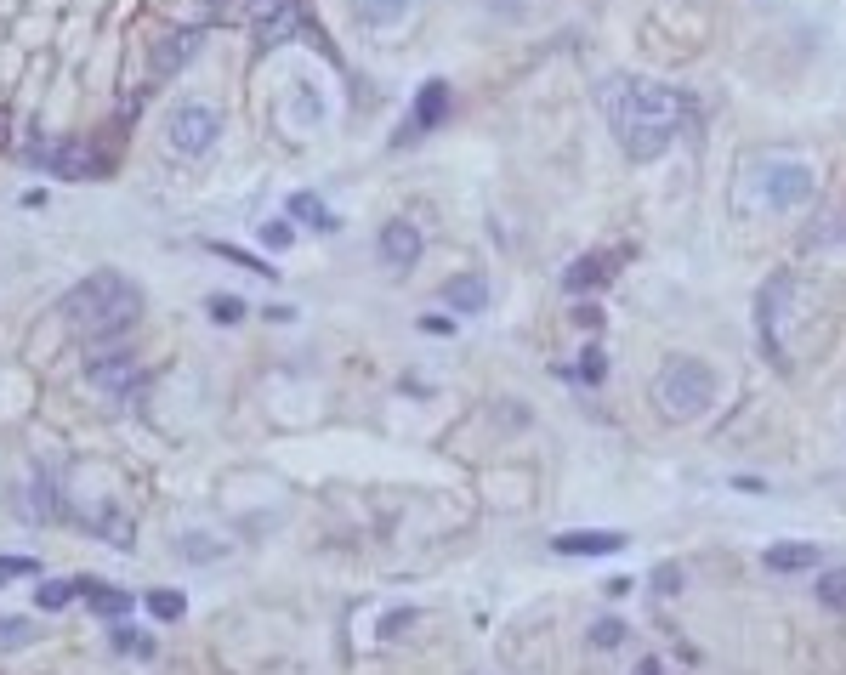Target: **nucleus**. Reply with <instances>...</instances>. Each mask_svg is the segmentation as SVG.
<instances>
[{
	"label": "nucleus",
	"mask_w": 846,
	"mask_h": 675,
	"mask_svg": "<svg viewBox=\"0 0 846 675\" xmlns=\"http://www.w3.org/2000/svg\"><path fill=\"white\" fill-rule=\"evenodd\" d=\"M597 108L608 114L625 159H636V165L665 154L693 114L676 86H659V80H642V74H608L597 86Z\"/></svg>",
	"instance_id": "f257e3e1"
},
{
	"label": "nucleus",
	"mask_w": 846,
	"mask_h": 675,
	"mask_svg": "<svg viewBox=\"0 0 846 675\" xmlns=\"http://www.w3.org/2000/svg\"><path fill=\"white\" fill-rule=\"evenodd\" d=\"M57 318L80 335V341H108V335H125V329L142 318V290L125 284L120 273H91L80 278L63 301H57Z\"/></svg>",
	"instance_id": "f03ea898"
},
{
	"label": "nucleus",
	"mask_w": 846,
	"mask_h": 675,
	"mask_svg": "<svg viewBox=\"0 0 846 675\" xmlns=\"http://www.w3.org/2000/svg\"><path fill=\"white\" fill-rule=\"evenodd\" d=\"M648 398L665 420H699L710 403H716V375H710V364H699V358H670V364L653 375Z\"/></svg>",
	"instance_id": "7ed1b4c3"
},
{
	"label": "nucleus",
	"mask_w": 846,
	"mask_h": 675,
	"mask_svg": "<svg viewBox=\"0 0 846 675\" xmlns=\"http://www.w3.org/2000/svg\"><path fill=\"white\" fill-rule=\"evenodd\" d=\"M812 199V165L790 154H767L756 165V205L767 210H801Z\"/></svg>",
	"instance_id": "20e7f679"
},
{
	"label": "nucleus",
	"mask_w": 846,
	"mask_h": 675,
	"mask_svg": "<svg viewBox=\"0 0 846 675\" xmlns=\"http://www.w3.org/2000/svg\"><path fill=\"white\" fill-rule=\"evenodd\" d=\"M23 159H29V165H40V171L63 176V182H91V176H103V171H108V159L97 154V148H86L80 137H69V142H46L40 131L23 142Z\"/></svg>",
	"instance_id": "39448f33"
},
{
	"label": "nucleus",
	"mask_w": 846,
	"mask_h": 675,
	"mask_svg": "<svg viewBox=\"0 0 846 675\" xmlns=\"http://www.w3.org/2000/svg\"><path fill=\"white\" fill-rule=\"evenodd\" d=\"M216 137H222V114L205 108V103H177V108H171V120H165V142H171L182 159L211 154Z\"/></svg>",
	"instance_id": "423d86ee"
},
{
	"label": "nucleus",
	"mask_w": 846,
	"mask_h": 675,
	"mask_svg": "<svg viewBox=\"0 0 846 675\" xmlns=\"http://www.w3.org/2000/svg\"><path fill=\"white\" fill-rule=\"evenodd\" d=\"M790 301H795V273H773L767 284H761V295H756V335H761V347L773 352V364L790 358V352H784V335H778Z\"/></svg>",
	"instance_id": "0eeeda50"
},
{
	"label": "nucleus",
	"mask_w": 846,
	"mask_h": 675,
	"mask_svg": "<svg viewBox=\"0 0 846 675\" xmlns=\"http://www.w3.org/2000/svg\"><path fill=\"white\" fill-rule=\"evenodd\" d=\"M86 381L114 403H137L142 392H148V369H142L137 358H125V352H108V358L86 364Z\"/></svg>",
	"instance_id": "6e6552de"
},
{
	"label": "nucleus",
	"mask_w": 846,
	"mask_h": 675,
	"mask_svg": "<svg viewBox=\"0 0 846 675\" xmlns=\"http://www.w3.org/2000/svg\"><path fill=\"white\" fill-rule=\"evenodd\" d=\"M301 29V0H256V23H250V40L256 52H273Z\"/></svg>",
	"instance_id": "1a4fd4ad"
},
{
	"label": "nucleus",
	"mask_w": 846,
	"mask_h": 675,
	"mask_svg": "<svg viewBox=\"0 0 846 675\" xmlns=\"http://www.w3.org/2000/svg\"><path fill=\"white\" fill-rule=\"evenodd\" d=\"M443 120H449V86H443V80H426V86L415 91V114H409L398 142H415L421 131H438Z\"/></svg>",
	"instance_id": "9d476101"
},
{
	"label": "nucleus",
	"mask_w": 846,
	"mask_h": 675,
	"mask_svg": "<svg viewBox=\"0 0 846 675\" xmlns=\"http://www.w3.org/2000/svg\"><path fill=\"white\" fill-rule=\"evenodd\" d=\"M375 250H381V261H387L392 273H409V267L421 261V227L415 222H387Z\"/></svg>",
	"instance_id": "9b49d317"
},
{
	"label": "nucleus",
	"mask_w": 846,
	"mask_h": 675,
	"mask_svg": "<svg viewBox=\"0 0 846 675\" xmlns=\"http://www.w3.org/2000/svg\"><path fill=\"white\" fill-rule=\"evenodd\" d=\"M551 551L557 556H614V551H625V534H614V528H568V534L551 539Z\"/></svg>",
	"instance_id": "f8f14e48"
},
{
	"label": "nucleus",
	"mask_w": 846,
	"mask_h": 675,
	"mask_svg": "<svg viewBox=\"0 0 846 675\" xmlns=\"http://www.w3.org/2000/svg\"><path fill=\"white\" fill-rule=\"evenodd\" d=\"M199 46H205V29H171V35H159L154 46V74H177L182 63H194Z\"/></svg>",
	"instance_id": "ddd939ff"
},
{
	"label": "nucleus",
	"mask_w": 846,
	"mask_h": 675,
	"mask_svg": "<svg viewBox=\"0 0 846 675\" xmlns=\"http://www.w3.org/2000/svg\"><path fill=\"white\" fill-rule=\"evenodd\" d=\"M824 562V551L818 545H807V539H784V545H767L761 551V568L767 573H807Z\"/></svg>",
	"instance_id": "4468645a"
},
{
	"label": "nucleus",
	"mask_w": 846,
	"mask_h": 675,
	"mask_svg": "<svg viewBox=\"0 0 846 675\" xmlns=\"http://www.w3.org/2000/svg\"><path fill=\"white\" fill-rule=\"evenodd\" d=\"M443 307H455V312H483L489 307V278L483 273H460L443 284Z\"/></svg>",
	"instance_id": "2eb2a0df"
},
{
	"label": "nucleus",
	"mask_w": 846,
	"mask_h": 675,
	"mask_svg": "<svg viewBox=\"0 0 846 675\" xmlns=\"http://www.w3.org/2000/svg\"><path fill=\"white\" fill-rule=\"evenodd\" d=\"M86 528H91V534H103L108 545H114V551H131V534H137V528H131V517H125V511H120L114 500H103V505H97V511L86 517Z\"/></svg>",
	"instance_id": "dca6fc26"
},
{
	"label": "nucleus",
	"mask_w": 846,
	"mask_h": 675,
	"mask_svg": "<svg viewBox=\"0 0 846 675\" xmlns=\"http://www.w3.org/2000/svg\"><path fill=\"white\" fill-rule=\"evenodd\" d=\"M415 12V0H353V18L364 29H398Z\"/></svg>",
	"instance_id": "f3484780"
},
{
	"label": "nucleus",
	"mask_w": 846,
	"mask_h": 675,
	"mask_svg": "<svg viewBox=\"0 0 846 675\" xmlns=\"http://www.w3.org/2000/svg\"><path fill=\"white\" fill-rule=\"evenodd\" d=\"M29 517H40V522H57V517H69L63 511V494H57V477L46 466L29 477Z\"/></svg>",
	"instance_id": "a211bd4d"
},
{
	"label": "nucleus",
	"mask_w": 846,
	"mask_h": 675,
	"mask_svg": "<svg viewBox=\"0 0 846 675\" xmlns=\"http://www.w3.org/2000/svg\"><path fill=\"white\" fill-rule=\"evenodd\" d=\"M608 267H614V256H580V261H568L563 290H568V295L597 290V284H608Z\"/></svg>",
	"instance_id": "6ab92c4d"
},
{
	"label": "nucleus",
	"mask_w": 846,
	"mask_h": 675,
	"mask_svg": "<svg viewBox=\"0 0 846 675\" xmlns=\"http://www.w3.org/2000/svg\"><path fill=\"white\" fill-rule=\"evenodd\" d=\"M80 596H86L103 619H125V613H131V590H114V585H103V579H80Z\"/></svg>",
	"instance_id": "aec40b11"
},
{
	"label": "nucleus",
	"mask_w": 846,
	"mask_h": 675,
	"mask_svg": "<svg viewBox=\"0 0 846 675\" xmlns=\"http://www.w3.org/2000/svg\"><path fill=\"white\" fill-rule=\"evenodd\" d=\"M284 210H290V222H307L313 233H335V227H341L330 210H324L318 193H290V205H284Z\"/></svg>",
	"instance_id": "412c9836"
},
{
	"label": "nucleus",
	"mask_w": 846,
	"mask_h": 675,
	"mask_svg": "<svg viewBox=\"0 0 846 675\" xmlns=\"http://www.w3.org/2000/svg\"><path fill=\"white\" fill-rule=\"evenodd\" d=\"M74 596H80V579H46V585L35 590V607L40 613H57V607H69Z\"/></svg>",
	"instance_id": "4be33fe9"
},
{
	"label": "nucleus",
	"mask_w": 846,
	"mask_h": 675,
	"mask_svg": "<svg viewBox=\"0 0 846 675\" xmlns=\"http://www.w3.org/2000/svg\"><path fill=\"white\" fill-rule=\"evenodd\" d=\"M818 602L829 613H846V568H824L818 573Z\"/></svg>",
	"instance_id": "5701e85b"
},
{
	"label": "nucleus",
	"mask_w": 846,
	"mask_h": 675,
	"mask_svg": "<svg viewBox=\"0 0 846 675\" xmlns=\"http://www.w3.org/2000/svg\"><path fill=\"white\" fill-rule=\"evenodd\" d=\"M177 551L188 556V562H216V556H228V545H222L216 534H182Z\"/></svg>",
	"instance_id": "b1692460"
},
{
	"label": "nucleus",
	"mask_w": 846,
	"mask_h": 675,
	"mask_svg": "<svg viewBox=\"0 0 846 675\" xmlns=\"http://www.w3.org/2000/svg\"><path fill=\"white\" fill-rule=\"evenodd\" d=\"M108 641H114V653H137V658L154 653V641L142 636L137 624H114V630H108Z\"/></svg>",
	"instance_id": "393cba45"
},
{
	"label": "nucleus",
	"mask_w": 846,
	"mask_h": 675,
	"mask_svg": "<svg viewBox=\"0 0 846 675\" xmlns=\"http://www.w3.org/2000/svg\"><path fill=\"white\" fill-rule=\"evenodd\" d=\"M148 613L165 624H177L182 613H188V602H182V590H148Z\"/></svg>",
	"instance_id": "a878e982"
},
{
	"label": "nucleus",
	"mask_w": 846,
	"mask_h": 675,
	"mask_svg": "<svg viewBox=\"0 0 846 675\" xmlns=\"http://www.w3.org/2000/svg\"><path fill=\"white\" fill-rule=\"evenodd\" d=\"M205 312H211V324L233 329L239 318H245V301H239V295H211V301H205Z\"/></svg>",
	"instance_id": "bb28decb"
},
{
	"label": "nucleus",
	"mask_w": 846,
	"mask_h": 675,
	"mask_svg": "<svg viewBox=\"0 0 846 675\" xmlns=\"http://www.w3.org/2000/svg\"><path fill=\"white\" fill-rule=\"evenodd\" d=\"M296 91H301V97L290 103V120H307V125H318V120H324V103H318V91H313V86H296Z\"/></svg>",
	"instance_id": "cd10ccee"
},
{
	"label": "nucleus",
	"mask_w": 846,
	"mask_h": 675,
	"mask_svg": "<svg viewBox=\"0 0 846 675\" xmlns=\"http://www.w3.org/2000/svg\"><path fill=\"white\" fill-rule=\"evenodd\" d=\"M602 375H608V352H602V347H585V352H580V381L597 386Z\"/></svg>",
	"instance_id": "c85d7f7f"
},
{
	"label": "nucleus",
	"mask_w": 846,
	"mask_h": 675,
	"mask_svg": "<svg viewBox=\"0 0 846 675\" xmlns=\"http://www.w3.org/2000/svg\"><path fill=\"white\" fill-rule=\"evenodd\" d=\"M262 244L267 250H290V244H296V227L290 222H262Z\"/></svg>",
	"instance_id": "c756f323"
},
{
	"label": "nucleus",
	"mask_w": 846,
	"mask_h": 675,
	"mask_svg": "<svg viewBox=\"0 0 846 675\" xmlns=\"http://www.w3.org/2000/svg\"><path fill=\"white\" fill-rule=\"evenodd\" d=\"M29 636H35V624L29 619H0V647H23Z\"/></svg>",
	"instance_id": "7c9ffc66"
},
{
	"label": "nucleus",
	"mask_w": 846,
	"mask_h": 675,
	"mask_svg": "<svg viewBox=\"0 0 846 675\" xmlns=\"http://www.w3.org/2000/svg\"><path fill=\"white\" fill-rule=\"evenodd\" d=\"M35 573V556H0V585H12V579H29Z\"/></svg>",
	"instance_id": "2f4dec72"
},
{
	"label": "nucleus",
	"mask_w": 846,
	"mask_h": 675,
	"mask_svg": "<svg viewBox=\"0 0 846 675\" xmlns=\"http://www.w3.org/2000/svg\"><path fill=\"white\" fill-rule=\"evenodd\" d=\"M591 641H597V647H619V641H625V624H619V619H597V624H591Z\"/></svg>",
	"instance_id": "473e14b6"
},
{
	"label": "nucleus",
	"mask_w": 846,
	"mask_h": 675,
	"mask_svg": "<svg viewBox=\"0 0 846 675\" xmlns=\"http://www.w3.org/2000/svg\"><path fill=\"white\" fill-rule=\"evenodd\" d=\"M653 585H659V596H676V590H682V568H676V562H659V568H653Z\"/></svg>",
	"instance_id": "72a5a7b5"
},
{
	"label": "nucleus",
	"mask_w": 846,
	"mask_h": 675,
	"mask_svg": "<svg viewBox=\"0 0 846 675\" xmlns=\"http://www.w3.org/2000/svg\"><path fill=\"white\" fill-rule=\"evenodd\" d=\"M216 256H228V261H239V267H250V273H262V278H279L267 261H256V256H245V250H233V244H216Z\"/></svg>",
	"instance_id": "f704fd0d"
},
{
	"label": "nucleus",
	"mask_w": 846,
	"mask_h": 675,
	"mask_svg": "<svg viewBox=\"0 0 846 675\" xmlns=\"http://www.w3.org/2000/svg\"><path fill=\"white\" fill-rule=\"evenodd\" d=\"M421 329H426V335H455V318H443V312H421Z\"/></svg>",
	"instance_id": "c9c22d12"
},
{
	"label": "nucleus",
	"mask_w": 846,
	"mask_h": 675,
	"mask_svg": "<svg viewBox=\"0 0 846 675\" xmlns=\"http://www.w3.org/2000/svg\"><path fill=\"white\" fill-rule=\"evenodd\" d=\"M409 624H415V613H387V619H381V636H398V630H409Z\"/></svg>",
	"instance_id": "e433bc0d"
},
{
	"label": "nucleus",
	"mask_w": 846,
	"mask_h": 675,
	"mask_svg": "<svg viewBox=\"0 0 846 675\" xmlns=\"http://www.w3.org/2000/svg\"><path fill=\"white\" fill-rule=\"evenodd\" d=\"M574 324H585V329H602V312H597V307H580V312H574Z\"/></svg>",
	"instance_id": "4c0bfd02"
},
{
	"label": "nucleus",
	"mask_w": 846,
	"mask_h": 675,
	"mask_svg": "<svg viewBox=\"0 0 846 675\" xmlns=\"http://www.w3.org/2000/svg\"><path fill=\"white\" fill-rule=\"evenodd\" d=\"M636 675H665V664H659V658H642V664H636Z\"/></svg>",
	"instance_id": "58836bf2"
},
{
	"label": "nucleus",
	"mask_w": 846,
	"mask_h": 675,
	"mask_svg": "<svg viewBox=\"0 0 846 675\" xmlns=\"http://www.w3.org/2000/svg\"><path fill=\"white\" fill-rule=\"evenodd\" d=\"M233 0H205V12H228Z\"/></svg>",
	"instance_id": "ea45409f"
},
{
	"label": "nucleus",
	"mask_w": 846,
	"mask_h": 675,
	"mask_svg": "<svg viewBox=\"0 0 846 675\" xmlns=\"http://www.w3.org/2000/svg\"><path fill=\"white\" fill-rule=\"evenodd\" d=\"M0 137H6V114H0Z\"/></svg>",
	"instance_id": "a19ab883"
}]
</instances>
